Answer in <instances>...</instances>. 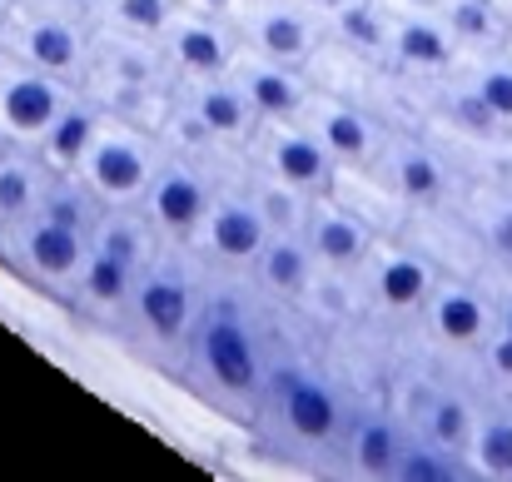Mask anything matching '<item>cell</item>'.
<instances>
[{
    "label": "cell",
    "mask_w": 512,
    "mask_h": 482,
    "mask_svg": "<svg viewBox=\"0 0 512 482\" xmlns=\"http://www.w3.org/2000/svg\"><path fill=\"white\" fill-rule=\"evenodd\" d=\"M229 164H199V160H184V155H170V150L160 155L145 194H140V209L150 214V224H155V234L165 244H184L189 249V239L204 224V209H209V199L219 189V174Z\"/></svg>",
    "instance_id": "12"
},
{
    "label": "cell",
    "mask_w": 512,
    "mask_h": 482,
    "mask_svg": "<svg viewBox=\"0 0 512 482\" xmlns=\"http://www.w3.org/2000/svg\"><path fill=\"white\" fill-rule=\"evenodd\" d=\"M458 209L478 239L483 269H512V189L503 184H463Z\"/></svg>",
    "instance_id": "26"
},
{
    "label": "cell",
    "mask_w": 512,
    "mask_h": 482,
    "mask_svg": "<svg viewBox=\"0 0 512 482\" xmlns=\"http://www.w3.org/2000/svg\"><path fill=\"white\" fill-rule=\"evenodd\" d=\"M85 10H90V20L105 25V30H125V35L160 40L179 5H174V0H85Z\"/></svg>",
    "instance_id": "33"
},
{
    "label": "cell",
    "mask_w": 512,
    "mask_h": 482,
    "mask_svg": "<svg viewBox=\"0 0 512 482\" xmlns=\"http://www.w3.org/2000/svg\"><path fill=\"white\" fill-rule=\"evenodd\" d=\"M413 343L448 368H468L478 343L493 333V299L478 274H438L428 304L413 319Z\"/></svg>",
    "instance_id": "7"
},
{
    "label": "cell",
    "mask_w": 512,
    "mask_h": 482,
    "mask_svg": "<svg viewBox=\"0 0 512 482\" xmlns=\"http://www.w3.org/2000/svg\"><path fill=\"white\" fill-rule=\"evenodd\" d=\"M299 120L309 125V135L324 145V155L339 169H368L378 145H383V135H388V125L373 120L363 105H353L343 95H329L319 85H309V100H304Z\"/></svg>",
    "instance_id": "18"
},
{
    "label": "cell",
    "mask_w": 512,
    "mask_h": 482,
    "mask_svg": "<svg viewBox=\"0 0 512 482\" xmlns=\"http://www.w3.org/2000/svg\"><path fill=\"white\" fill-rule=\"evenodd\" d=\"M229 75L239 80V90L249 95L259 120H299V110L309 100V70L304 65H284V60H264V55L239 50Z\"/></svg>",
    "instance_id": "23"
},
{
    "label": "cell",
    "mask_w": 512,
    "mask_h": 482,
    "mask_svg": "<svg viewBox=\"0 0 512 482\" xmlns=\"http://www.w3.org/2000/svg\"><path fill=\"white\" fill-rule=\"evenodd\" d=\"M204 289H209V269L184 244H160L155 259L135 279V294H130L125 319L115 328V343H125L145 368L174 378L184 338L199 319Z\"/></svg>",
    "instance_id": "3"
},
{
    "label": "cell",
    "mask_w": 512,
    "mask_h": 482,
    "mask_svg": "<svg viewBox=\"0 0 512 482\" xmlns=\"http://www.w3.org/2000/svg\"><path fill=\"white\" fill-rule=\"evenodd\" d=\"M179 10H204V15H224L234 0H174Z\"/></svg>",
    "instance_id": "38"
},
{
    "label": "cell",
    "mask_w": 512,
    "mask_h": 482,
    "mask_svg": "<svg viewBox=\"0 0 512 482\" xmlns=\"http://www.w3.org/2000/svg\"><path fill=\"white\" fill-rule=\"evenodd\" d=\"M100 125H105V110L75 85V90L65 95V105L55 110V120L40 130V140H35L30 150L45 160V169H55V174H75V164L85 160V150L95 145Z\"/></svg>",
    "instance_id": "25"
},
{
    "label": "cell",
    "mask_w": 512,
    "mask_h": 482,
    "mask_svg": "<svg viewBox=\"0 0 512 482\" xmlns=\"http://www.w3.org/2000/svg\"><path fill=\"white\" fill-rule=\"evenodd\" d=\"M388 482H468V463L408 433V448L393 463V478Z\"/></svg>",
    "instance_id": "36"
},
{
    "label": "cell",
    "mask_w": 512,
    "mask_h": 482,
    "mask_svg": "<svg viewBox=\"0 0 512 482\" xmlns=\"http://www.w3.org/2000/svg\"><path fill=\"white\" fill-rule=\"evenodd\" d=\"M383 55L413 80H438L458 65V45L428 0H378Z\"/></svg>",
    "instance_id": "16"
},
{
    "label": "cell",
    "mask_w": 512,
    "mask_h": 482,
    "mask_svg": "<svg viewBox=\"0 0 512 482\" xmlns=\"http://www.w3.org/2000/svg\"><path fill=\"white\" fill-rule=\"evenodd\" d=\"M498 10H503V15H508V25H512V0H498Z\"/></svg>",
    "instance_id": "40"
},
{
    "label": "cell",
    "mask_w": 512,
    "mask_h": 482,
    "mask_svg": "<svg viewBox=\"0 0 512 482\" xmlns=\"http://www.w3.org/2000/svg\"><path fill=\"white\" fill-rule=\"evenodd\" d=\"M299 234H304L314 264H319V269H339V274H353V269L368 259L373 239H378L334 189L319 194V199H309V214H304V229H299Z\"/></svg>",
    "instance_id": "21"
},
{
    "label": "cell",
    "mask_w": 512,
    "mask_h": 482,
    "mask_svg": "<svg viewBox=\"0 0 512 482\" xmlns=\"http://www.w3.org/2000/svg\"><path fill=\"white\" fill-rule=\"evenodd\" d=\"M408 433L413 428L403 423V413L383 393H353L339 453H334V473L358 482H388L393 478V463L408 448Z\"/></svg>",
    "instance_id": "13"
},
{
    "label": "cell",
    "mask_w": 512,
    "mask_h": 482,
    "mask_svg": "<svg viewBox=\"0 0 512 482\" xmlns=\"http://www.w3.org/2000/svg\"><path fill=\"white\" fill-rule=\"evenodd\" d=\"M160 244L165 239L155 234V224L140 204H110L90 229V249H85V264H80L65 304L85 323H95L115 338V328L125 319V304L135 294V279L155 259Z\"/></svg>",
    "instance_id": "4"
},
{
    "label": "cell",
    "mask_w": 512,
    "mask_h": 482,
    "mask_svg": "<svg viewBox=\"0 0 512 482\" xmlns=\"http://www.w3.org/2000/svg\"><path fill=\"white\" fill-rule=\"evenodd\" d=\"M239 155L249 169H259V174H269V179H279V184H289L309 199L329 194L334 179H339V164L324 155V145L309 135L304 120H259Z\"/></svg>",
    "instance_id": "14"
},
{
    "label": "cell",
    "mask_w": 512,
    "mask_h": 482,
    "mask_svg": "<svg viewBox=\"0 0 512 482\" xmlns=\"http://www.w3.org/2000/svg\"><path fill=\"white\" fill-rule=\"evenodd\" d=\"M468 85H473V95L488 105V115L512 130V50H483V55H458V65H453Z\"/></svg>",
    "instance_id": "32"
},
{
    "label": "cell",
    "mask_w": 512,
    "mask_h": 482,
    "mask_svg": "<svg viewBox=\"0 0 512 482\" xmlns=\"http://www.w3.org/2000/svg\"><path fill=\"white\" fill-rule=\"evenodd\" d=\"M80 85H179V75H174V65L165 60L160 40L95 25Z\"/></svg>",
    "instance_id": "19"
},
{
    "label": "cell",
    "mask_w": 512,
    "mask_h": 482,
    "mask_svg": "<svg viewBox=\"0 0 512 482\" xmlns=\"http://www.w3.org/2000/svg\"><path fill=\"white\" fill-rule=\"evenodd\" d=\"M438 274L443 269H438V259L423 244H413L403 234L373 239L368 259L353 269L358 299H363V323L388 328V333H408L413 319H418V309L428 304Z\"/></svg>",
    "instance_id": "5"
},
{
    "label": "cell",
    "mask_w": 512,
    "mask_h": 482,
    "mask_svg": "<svg viewBox=\"0 0 512 482\" xmlns=\"http://www.w3.org/2000/svg\"><path fill=\"white\" fill-rule=\"evenodd\" d=\"M75 85L0 50V145H35Z\"/></svg>",
    "instance_id": "17"
},
{
    "label": "cell",
    "mask_w": 512,
    "mask_h": 482,
    "mask_svg": "<svg viewBox=\"0 0 512 482\" xmlns=\"http://www.w3.org/2000/svg\"><path fill=\"white\" fill-rule=\"evenodd\" d=\"M55 169H45V160L30 145H0V224L30 214L45 194Z\"/></svg>",
    "instance_id": "29"
},
{
    "label": "cell",
    "mask_w": 512,
    "mask_h": 482,
    "mask_svg": "<svg viewBox=\"0 0 512 482\" xmlns=\"http://www.w3.org/2000/svg\"><path fill=\"white\" fill-rule=\"evenodd\" d=\"M160 145L170 150V155H184V160H199V164H229L239 150H229L179 95L170 100V110H165V120H160Z\"/></svg>",
    "instance_id": "31"
},
{
    "label": "cell",
    "mask_w": 512,
    "mask_h": 482,
    "mask_svg": "<svg viewBox=\"0 0 512 482\" xmlns=\"http://www.w3.org/2000/svg\"><path fill=\"white\" fill-rule=\"evenodd\" d=\"M368 179L383 194H393L408 209V219L423 214V209H443L463 194L458 164L448 160V150L423 130H388L373 164H368Z\"/></svg>",
    "instance_id": "8"
},
{
    "label": "cell",
    "mask_w": 512,
    "mask_h": 482,
    "mask_svg": "<svg viewBox=\"0 0 512 482\" xmlns=\"http://www.w3.org/2000/svg\"><path fill=\"white\" fill-rule=\"evenodd\" d=\"M284 333V309H269L244 274H209L199 319L184 338L174 383L199 393L209 408H219L229 423H254L269 358Z\"/></svg>",
    "instance_id": "1"
},
{
    "label": "cell",
    "mask_w": 512,
    "mask_h": 482,
    "mask_svg": "<svg viewBox=\"0 0 512 482\" xmlns=\"http://www.w3.org/2000/svg\"><path fill=\"white\" fill-rule=\"evenodd\" d=\"M463 463L468 482H512V403L483 398Z\"/></svg>",
    "instance_id": "27"
},
{
    "label": "cell",
    "mask_w": 512,
    "mask_h": 482,
    "mask_svg": "<svg viewBox=\"0 0 512 482\" xmlns=\"http://www.w3.org/2000/svg\"><path fill=\"white\" fill-rule=\"evenodd\" d=\"M80 90L105 110V120H125L140 130H160L174 100V85H80Z\"/></svg>",
    "instance_id": "30"
},
{
    "label": "cell",
    "mask_w": 512,
    "mask_h": 482,
    "mask_svg": "<svg viewBox=\"0 0 512 482\" xmlns=\"http://www.w3.org/2000/svg\"><path fill=\"white\" fill-rule=\"evenodd\" d=\"M5 15H10V0H0V25H5Z\"/></svg>",
    "instance_id": "41"
},
{
    "label": "cell",
    "mask_w": 512,
    "mask_h": 482,
    "mask_svg": "<svg viewBox=\"0 0 512 482\" xmlns=\"http://www.w3.org/2000/svg\"><path fill=\"white\" fill-rule=\"evenodd\" d=\"M239 160H244V155H239ZM244 179H249V194H254V204H259L269 234H279V229H304L309 194H299V189H289V184H279V179H269V174L249 169V164H244Z\"/></svg>",
    "instance_id": "34"
},
{
    "label": "cell",
    "mask_w": 512,
    "mask_h": 482,
    "mask_svg": "<svg viewBox=\"0 0 512 482\" xmlns=\"http://www.w3.org/2000/svg\"><path fill=\"white\" fill-rule=\"evenodd\" d=\"M438 20L448 25L458 55H483V50H508L512 25L498 10V0H428Z\"/></svg>",
    "instance_id": "28"
},
{
    "label": "cell",
    "mask_w": 512,
    "mask_h": 482,
    "mask_svg": "<svg viewBox=\"0 0 512 482\" xmlns=\"http://www.w3.org/2000/svg\"><path fill=\"white\" fill-rule=\"evenodd\" d=\"M174 95L229 145V150H244V140L254 135L259 115L249 105V95L239 90V80L224 70V75H204V80H179Z\"/></svg>",
    "instance_id": "24"
},
{
    "label": "cell",
    "mask_w": 512,
    "mask_h": 482,
    "mask_svg": "<svg viewBox=\"0 0 512 482\" xmlns=\"http://www.w3.org/2000/svg\"><path fill=\"white\" fill-rule=\"evenodd\" d=\"M508 50H512V40H508Z\"/></svg>",
    "instance_id": "42"
},
{
    "label": "cell",
    "mask_w": 512,
    "mask_h": 482,
    "mask_svg": "<svg viewBox=\"0 0 512 482\" xmlns=\"http://www.w3.org/2000/svg\"><path fill=\"white\" fill-rule=\"evenodd\" d=\"M160 50L174 65L179 80H204V75H224L239 60V40L229 30L224 15H204V10H174V20L160 35Z\"/></svg>",
    "instance_id": "20"
},
{
    "label": "cell",
    "mask_w": 512,
    "mask_h": 482,
    "mask_svg": "<svg viewBox=\"0 0 512 482\" xmlns=\"http://www.w3.org/2000/svg\"><path fill=\"white\" fill-rule=\"evenodd\" d=\"M85 249H90V234L55 219L50 209H30L10 224H0V254L10 259V269L20 279H30L35 289L55 294V299H70L75 289V274L85 264Z\"/></svg>",
    "instance_id": "10"
},
{
    "label": "cell",
    "mask_w": 512,
    "mask_h": 482,
    "mask_svg": "<svg viewBox=\"0 0 512 482\" xmlns=\"http://www.w3.org/2000/svg\"><path fill=\"white\" fill-rule=\"evenodd\" d=\"M488 299H493V328H503L512 338V269H478Z\"/></svg>",
    "instance_id": "37"
},
{
    "label": "cell",
    "mask_w": 512,
    "mask_h": 482,
    "mask_svg": "<svg viewBox=\"0 0 512 482\" xmlns=\"http://www.w3.org/2000/svg\"><path fill=\"white\" fill-rule=\"evenodd\" d=\"M165 155L155 130L125 125V120H105L95 145L85 150V160L75 164V179L110 209V204H140L155 164Z\"/></svg>",
    "instance_id": "11"
},
{
    "label": "cell",
    "mask_w": 512,
    "mask_h": 482,
    "mask_svg": "<svg viewBox=\"0 0 512 482\" xmlns=\"http://www.w3.org/2000/svg\"><path fill=\"white\" fill-rule=\"evenodd\" d=\"M348 403H353V388L329 363V353L284 314V333L269 358V378H264L249 433L284 463L334 468Z\"/></svg>",
    "instance_id": "2"
},
{
    "label": "cell",
    "mask_w": 512,
    "mask_h": 482,
    "mask_svg": "<svg viewBox=\"0 0 512 482\" xmlns=\"http://www.w3.org/2000/svg\"><path fill=\"white\" fill-rule=\"evenodd\" d=\"M269 239V224L249 194V179H244V160L234 155V164L219 174V189L204 209V224L194 229L189 239V254L209 269V274H244L249 259L264 249Z\"/></svg>",
    "instance_id": "9"
},
{
    "label": "cell",
    "mask_w": 512,
    "mask_h": 482,
    "mask_svg": "<svg viewBox=\"0 0 512 482\" xmlns=\"http://www.w3.org/2000/svg\"><path fill=\"white\" fill-rule=\"evenodd\" d=\"M90 35H95V20H90L85 0H25V5H10V15L0 25V50L45 75L80 85Z\"/></svg>",
    "instance_id": "6"
},
{
    "label": "cell",
    "mask_w": 512,
    "mask_h": 482,
    "mask_svg": "<svg viewBox=\"0 0 512 482\" xmlns=\"http://www.w3.org/2000/svg\"><path fill=\"white\" fill-rule=\"evenodd\" d=\"M468 378H473V388H478L483 398L512 403V338L503 328H493V333L478 343V353H473V363H468Z\"/></svg>",
    "instance_id": "35"
},
{
    "label": "cell",
    "mask_w": 512,
    "mask_h": 482,
    "mask_svg": "<svg viewBox=\"0 0 512 482\" xmlns=\"http://www.w3.org/2000/svg\"><path fill=\"white\" fill-rule=\"evenodd\" d=\"M304 5H309L319 20H329V15H339L343 5H353V0H304Z\"/></svg>",
    "instance_id": "39"
},
{
    "label": "cell",
    "mask_w": 512,
    "mask_h": 482,
    "mask_svg": "<svg viewBox=\"0 0 512 482\" xmlns=\"http://www.w3.org/2000/svg\"><path fill=\"white\" fill-rule=\"evenodd\" d=\"M314 269H319V264H314V254H309L304 234H299V229H279V234H269V239H264V249L249 259L244 284H249L269 309H294V304H299V294L309 289Z\"/></svg>",
    "instance_id": "22"
},
{
    "label": "cell",
    "mask_w": 512,
    "mask_h": 482,
    "mask_svg": "<svg viewBox=\"0 0 512 482\" xmlns=\"http://www.w3.org/2000/svg\"><path fill=\"white\" fill-rule=\"evenodd\" d=\"M224 20H229L239 50L284 60V65H304L324 40V20L304 0H234L224 10Z\"/></svg>",
    "instance_id": "15"
}]
</instances>
